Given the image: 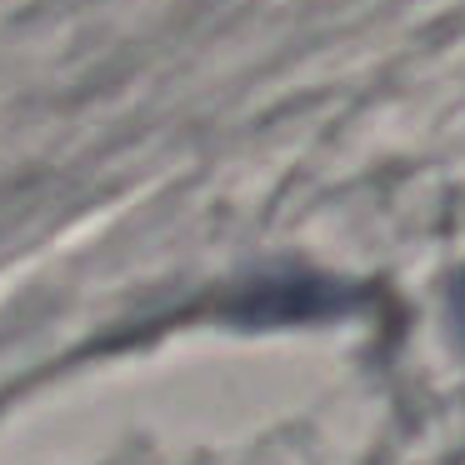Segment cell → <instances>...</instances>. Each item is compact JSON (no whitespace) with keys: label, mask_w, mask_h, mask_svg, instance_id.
<instances>
[{"label":"cell","mask_w":465,"mask_h":465,"mask_svg":"<svg viewBox=\"0 0 465 465\" xmlns=\"http://www.w3.org/2000/svg\"><path fill=\"white\" fill-rule=\"evenodd\" d=\"M450 325H455V335L465 341V271L450 281Z\"/></svg>","instance_id":"obj_1"}]
</instances>
